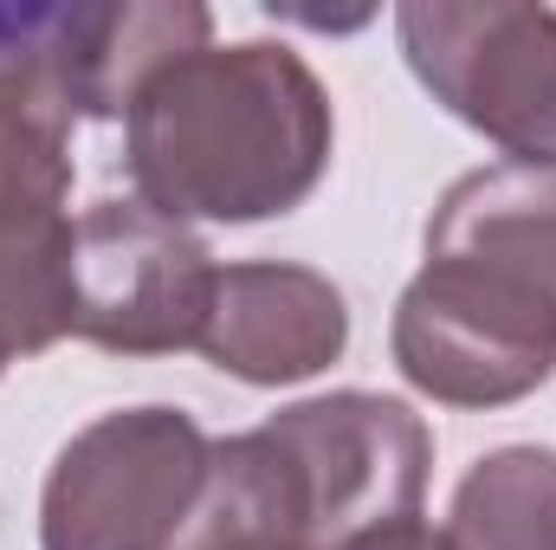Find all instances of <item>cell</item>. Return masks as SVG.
I'll return each mask as SVG.
<instances>
[{"instance_id": "30bf717a", "label": "cell", "mask_w": 556, "mask_h": 550, "mask_svg": "<svg viewBox=\"0 0 556 550\" xmlns=\"http://www.w3.org/2000/svg\"><path fill=\"white\" fill-rule=\"evenodd\" d=\"M72 337V214H0V376Z\"/></svg>"}, {"instance_id": "7c38bea8", "label": "cell", "mask_w": 556, "mask_h": 550, "mask_svg": "<svg viewBox=\"0 0 556 550\" xmlns=\"http://www.w3.org/2000/svg\"><path fill=\"white\" fill-rule=\"evenodd\" d=\"M52 13H59V7H0V59L39 46V39L52 33Z\"/></svg>"}, {"instance_id": "4fadbf2b", "label": "cell", "mask_w": 556, "mask_h": 550, "mask_svg": "<svg viewBox=\"0 0 556 550\" xmlns=\"http://www.w3.org/2000/svg\"><path fill=\"white\" fill-rule=\"evenodd\" d=\"M356 550H446V538L440 532H427V525H402V532H382V538H369V545H356Z\"/></svg>"}, {"instance_id": "8992f818", "label": "cell", "mask_w": 556, "mask_h": 550, "mask_svg": "<svg viewBox=\"0 0 556 550\" xmlns=\"http://www.w3.org/2000/svg\"><path fill=\"white\" fill-rule=\"evenodd\" d=\"M214 253L149 201H98L72 221V337L111 357L194 350L214 304Z\"/></svg>"}, {"instance_id": "52a82bcc", "label": "cell", "mask_w": 556, "mask_h": 550, "mask_svg": "<svg viewBox=\"0 0 556 550\" xmlns=\"http://www.w3.org/2000/svg\"><path fill=\"white\" fill-rule=\"evenodd\" d=\"M343 343H350V311L324 273L285 260H240L214 273V304L194 350L253 389H278L330 370Z\"/></svg>"}, {"instance_id": "5b68a950", "label": "cell", "mask_w": 556, "mask_h": 550, "mask_svg": "<svg viewBox=\"0 0 556 550\" xmlns=\"http://www.w3.org/2000/svg\"><path fill=\"white\" fill-rule=\"evenodd\" d=\"M415 78L511 162H556V7L408 0L395 13Z\"/></svg>"}, {"instance_id": "ba28073f", "label": "cell", "mask_w": 556, "mask_h": 550, "mask_svg": "<svg viewBox=\"0 0 556 550\" xmlns=\"http://www.w3.org/2000/svg\"><path fill=\"white\" fill-rule=\"evenodd\" d=\"M207 7L194 0H124V7H59L46 59L78 117H124L142 85L207 46Z\"/></svg>"}, {"instance_id": "6da1fadb", "label": "cell", "mask_w": 556, "mask_h": 550, "mask_svg": "<svg viewBox=\"0 0 556 550\" xmlns=\"http://www.w3.org/2000/svg\"><path fill=\"white\" fill-rule=\"evenodd\" d=\"M395 363L446 409H505L556 370V162L459 175L395 304Z\"/></svg>"}, {"instance_id": "3957f363", "label": "cell", "mask_w": 556, "mask_h": 550, "mask_svg": "<svg viewBox=\"0 0 556 550\" xmlns=\"http://www.w3.org/2000/svg\"><path fill=\"white\" fill-rule=\"evenodd\" d=\"M260 440L273 447L304 550H356L420 518L427 499V421L395 396L337 389L278 409Z\"/></svg>"}, {"instance_id": "8fae6325", "label": "cell", "mask_w": 556, "mask_h": 550, "mask_svg": "<svg viewBox=\"0 0 556 550\" xmlns=\"http://www.w3.org/2000/svg\"><path fill=\"white\" fill-rule=\"evenodd\" d=\"M446 550H556V453L498 447L485 453L446 512Z\"/></svg>"}, {"instance_id": "9c48e42d", "label": "cell", "mask_w": 556, "mask_h": 550, "mask_svg": "<svg viewBox=\"0 0 556 550\" xmlns=\"http://www.w3.org/2000/svg\"><path fill=\"white\" fill-rule=\"evenodd\" d=\"M46 39L0 59V214H65L72 195L78 111L46 59Z\"/></svg>"}, {"instance_id": "277c9868", "label": "cell", "mask_w": 556, "mask_h": 550, "mask_svg": "<svg viewBox=\"0 0 556 550\" xmlns=\"http://www.w3.org/2000/svg\"><path fill=\"white\" fill-rule=\"evenodd\" d=\"M214 440L181 409H124L72 434L46 473V550H168L201 499Z\"/></svg>"}, {"instance_id": "7a4b0ae2", "label": "cell", "mask_w": 556, "mask_h": 550, "mask_svg": "<svg viewBox=\"0 0 556 550\" xmlns=\"http://www.w3.org/2000/svg\"><path fill=\"white\" fill-rule=\"evenodd\" d=\"M137 195L168 221L291 214L330 162V98L273 39L194 46L124 111Z\"/></svg>"}]
</instances>
